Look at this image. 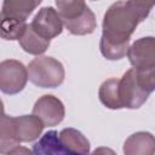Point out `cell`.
<instances>
[{"label":"cell","mask_w":155,"mask_h":155,"mask_svg":"<svg viewBox=\"0 0 155 155\" xmlns=\"http://www.w3.org/2000/svg\"><path fill=\"white\" fill-rule=\"evenodd\" d=\"M34 154L38 155H65L67 151L63 148L58 132L54 130L47 131L45 134L40 137V139L34 143L33 150Z\"/></svg>","instance_id":"obj_14"},{"label":"cell","mask_w":155,"mask_h":155,"mask_svg":"<svg viewBox=\"0 0 155 155\" xmlns=\"http://www.w3.org/2000/svg\"><path fill=\"white\" fill-rule=\"evenodd\" d=\"M145 17L128 1L120 0L109 6L102 23L99 50L109 61H117L127 54L130 39L137 25Z\"/></svg>","instance_id":"obj_1"},{"label":"cell","mask_w":155,"mask_h":155,"mask_svg":"<svg viewBox=\"0 0 155 155\" xmlns=\"http://www.w3.org/2000/svg\"><path fill=\"white\" fill-rule=\"evenodd\" d=\"M41 1L42 0H4L1 12L11 17L27 21Z\"/></svg>","instance_id":"obj_15"},{"label":"cell","mask_w":155,"mask_h":155,"mask_svg":"<svg viewBox=\"0 0 155 155\" xmlns=\"http://www.w3.org/2000/svg\"><path fill=\"white\" fill-rule=\"evenodd\" d=\"M27 27L25 21L0 12V38L4 40H18Z\"/></svg>","instance_id":"obj_17"},{"label":"cell","mask_w":155,"mask_h":155,"mask_svg":"<svg viewBox=\"0 0 155 155\" xmlns=\"http://www.w3.org/2000/svg\"><path fill=\"white\" fill-rule=\"evenodd\" d=\"M28 79L38 87L56 88L64 81L63 64L50 56H38L28 64Z\"/></svg>","instance_id":"obj_3"},{"label":"cell","mask_w":155,"mask_h":155,"mask_svg":"<svg viewBox=\"0 0 155 155\" xmlns=\"http://www.w3.org/2000/svg\"><path fill=\"white\" fill-rule=\"evenodd\" d=\"M92 1H96V0H92Z\"/></svg>","instance_id":"obj_21"},{"label":"cell","mask_w":155,"mask_h":155,"mask_svg":"<svg viewBox=\"0 0 155 155\" xmlns=\"http://www.w3.org/2000/svg\"><path fill=\"white\" fill-rule=\"evenodd\" d=\"M155 90V69H128L119 79V96L122 108L138 109Z\"/></svg>","instance_id":"obj_2"},{"label":"cell","mask_w":155,"mask_h":155,"mask_svg":"<svg viewBox=\"0 0 155 155\" xmlns=\"http://www.w3.org/2000/svg\"><path fill=\"white\" fill-rule=\"evenodd\" d=\"M155 140L150 132H136L124 143L126 155H151L154 153Z\"/></svg>","instance_id":"obj_10"},{"label":"cell","mask_w":155,"mask_h":155,"mask_svg":"<svg viewBox=\"0 0 155 155\" xmlns=\"http://www.w3.org/2000/svg\"><path fill=\"white\" fill-rule=\"evenodd\" d=\"M101 103L109 109H122L119 96V79L111 78L102 82L98 91Z\"/></svg>","instance_id":"obj_16"},{"label":"cell","mask_w":155,"mask_h":155,"mask_svg":"<svg viewBox=\"0 0 155 155\" xmlns=\"http://www.w3.org/2000/svg\"><path fill=\"white\" fill-rule=\"evenodd\" d=\"M18 42L23 51H25L27 53L40 56L48 48L51 40L42 38L30 27V24H27L22 36L18 39Z\"/></svg>","instance_id":"obj_13"},{"label":"cell","mask_w":155,"mask_h":155,"mask_svg":"<svg viewBox=\"0 0 155 155\" xmlns=\"http://www.w3.org/2000/svg\"><path fill=\"white\" fill-rule=\"evenodd\" d=\"M58 136L67 154L86 155L90 153V142L79 130L67 127L63 128Z\"/></svg>","instance_id":"obj_9"},{"label":"cell","mask_w":155,"mask_h":155,"mask_svg":"<svg viewBox=\"0 0 155 155\" xmlns=\"http://www.w3.org/2000/svg\"><path fill=\"white\" fill-rule=\"evenodd\" d=\"M62 22H63V25L68 29V31L73 35L92 34L94 31V29L97 28L96 16L88 6L79 16H76L71 19H64Z\"/></svg>","instance_id":"obj_11"},{"label":"cell","mask_w":155,"mask_h":155,"mask_svg":"<svg viewBox=\"0 0 155 155\" xmlns=\"http://www.w3.org/2000/svg\"><path fill=\"white\" fill-rule=\"evenodd\" d=\"M127 57L136 69H155V44L153 36L136 40L127 50Z\"/></svg>","instance_id":"obj_6"},{"label":"cell","mask_w":155,"mask_h":155,"mask_svg":"<svg viewBox=\"0 0 155 155\" xmlns=\"http://www.w3.org/2000/svg\"><path fill=\"white\" fill-rule=\"evenodd\" d=\"M128 1L147 18L154 6L155 0H128Z\"/></svg>","instance_id":"obj_19"},{"label":"cell","mask_w":155,"mask_h":155,"mask_svg":"<svg viewBox=\"0 0 155 155\" xmlns=\"http://www.w3.org/2000/svg\"><path fill=\"white\" fill-rule=\"evenodd\" d=\"M28 70L25 65L16 59L0 62V91L5 94H17L27 85Z\"/></svg>","instance_id":"obj_4"},{"label":"cell","mask_w":155,"mask_h":155,"mask_svg":"<svg viewBox=\"0 0 155 155\" xmlns=\"http://www.w3.org/2000/svg\"><path fill=\"white\" fill-rule=\"evenodd\" d=\"M19 143L15 117L4 114L0 116V154H11Z\"/></svg>","instance_id":"obj_12"},{"label":"cell","mask_w":155,"mask_h":155,"mask_svg":"<svg viewBox=\"0 0 155 155\" xmlns=\"http://www.w3.org/2000/svg\"><path fill=\"white\" fill-rule=\"evenodd\" d=\"M30 27L42 38L53 39L63 31V22L57 12L51 6L42 7L34 16Z\"/></svg>","instance_id":"obj_7"},{"label":"cell","mask_w":155,"mask_h":155,"mask_svg":"<svg viewBox=\"0 0 155 155\" xmlns=\"http://www.w3.org/2000/svg\"><path fill=\"white\" fill-rule=\"evenodd\" d=\"M33 114L42 121L45 127H52L63 121L65 116V108L58 97H54L53 94H44L35 102Z\"/></svg>","instance_id":"obj_5"},{"label":"cell","mask_w":155,"mask_h":155,"mask_svg":"<svg viewBox=\"0 0 155 155\" xmlns=\"http://www.w3.org/2000/svg\"><path fill=\"white\" fill-rule=\"evenodd\" d=\"M5 113H4V103H2V101H1V98H0V116H2Z\"/></svg>","instance_id":"obj_20"},{"label":"cell","mask_w":155,"mask_h":155,"mask_svg":"<svg viewBox=\"0 0 155 155\" xmlns=\"http://www.w3.org/2000/svg\"><path fill=\"white\" fill-rule=\"evenodd\" d=\"M15 122H16L17 137L21 143L34 142L41 136V132L45 127L42 121L34 114L17 116L15 117Z\"/></svg>","instance_id":"obj_8"},{"label":"cell","mask_w":155,"mask_h":155,"mask_svg":"<svg viewBox=\"0 0 155 155\" xmlns=\"http://www.w3.org/2000/svg\"><path fill=\"white\" fill-rule=\"evenodd\" d=\"M57 12L62 21L79 16L87 7L85 0H54Z\"/></svg>","instance_id":"obj_18"}]
</instances>
